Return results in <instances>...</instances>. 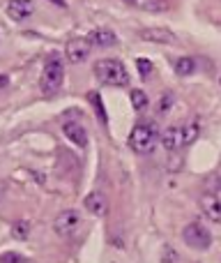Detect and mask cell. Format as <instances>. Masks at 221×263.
<instances>
[{"instance_id": "1", "label": "cell", "mask_w": 221, "mask_h": 263, "mask_svg": "<svg viewBox=\"0 0 221 263\" xmlns=\"http://www.w3.org/2000/svg\"><path fill=\"white\" fill-rule=\"evenodd\" d=\"M95 77L99 79L104 86L122 88L129 83V72L117 58H104L95 65Z\"/></svg>"}, {"instance_id": "2", "label": "cell", "mask_w": 221, "mask_h": 263, "mask_svg": "<svg viewBox=\"0 0 221 263\" xmlns=\"http://www.w3.org/2000/svg\"><path fill=\"white\" fill-rule=\"evenodd\" d=\"M65 81V65L63 60L55 55V58H49L44 65V72H42V79H39V90L44 95H55L60 90Z\"/></svg>"}, {"instance_id": "3", "label": "cell", "mask_w": 221, "mask_h": 263, "mask_svg": "<svg viewBox=\"0 0 221 263\" xmlns=\"http://www.w3.org/2000/svg\"><path fill=\"white\" fill-rule=\"evenodd\" d=\"M157 139H159V132H157V125L154 123L136 125L129 134V148L134 150L136 155H148V153H152Z\"/></svg>"}, {"instance_id": "4", "label": "cell", "mask_w": 221, "mask_h": 263, "mask_svg": "<svg viewBox=\"0 0 221 263\" xmlns=\"http://www.w3.org/2000/svg\"><path fill=\"white\" fill-rule=\"evenodd\" d=\"M182 240H185L191 250H208V247L212 245V233L200 222H191L182 229Z\"/></svg>"}, {"instance_id": "5", "label": "cell", "mask_w": 221, "mask_h": 263, "mask_svg": "<svg viewBox=\"0 0 221 263\" xmlns=\"http://www.w3.org/2000/svg\"><path fill=\"white\" fill-rule=\"evenodd\" d=\"M78 227H81V215H78V210H63L53 222V231L63 238L74 236Z\"/></svg>"}, {"instance_id": "6", "label": "cell", "mask_w": 221, "mask_h": 263, "mask_svg": "<svg viewBox=\"0 0 221 263\" xmlns=\"http://www.w3.org/2000/svg\"><path fill=\"white\" fill-rule=\"evenodd\" d=\"M140 40L150 44H177V35L168 28H145L140 30Z\"/></svg>"}, {"instance_id": "7", "label": "cell", "mask_w": 221, "mask_h": 263, "mask_svg": "<svg viewBox=\"0 0 221 263\" xmlns=\"http://www.w3.org/2000/svg\"><path fill=\"white\" fill-rule=\"evenodd\" d=\"M65 55H67L69 63L81 65V63H86L88 55H90V44H88L86 40H72L65 46Z\"/></svg>"}, {"instance_id": "8", "label": "cell", "mask_w": 221, "mask_h": 263, "mask_svg": "<svg viewBox=\"0 0 221 263\" xmlns=\"http://www.w3.org/2000/svg\"><path fill=\"white\" fill-rule=\"evenodd\" d=\"M63 134L67 136L74 145H78V148H86L88 145V132L78 120H67V123L63 125Z\"/></svg>"}, {"instance_id": "9", "label": "cell", "mask_w": 221, "mask_h": 263, "mask_svg": "<svg viewBox=\"0 0 221 263\" xmlns=\"http://www.w3.org/2000/svg\"><path fill=\"white\" fill-rule=\"evenodd\" d=\"M88 44L92 46H99V49H109V46H115L117 44V35L111 30V28H97L88 35Z\"/></svg>"}, {"instance_id": "10", "label": "cell", "mask_w": 221, "mask_h": 263, "mask_svg": "<svg viewBox=\"0 0 221 263\" xmlns=\"http://www.w3.org/2000/svg\"><path fill=\"white\" fill-rule=\"evenodd\" d=\"M83 205H86V210H90L95 217H104V215L109 213V201H106V196L102 194V192H90V194L83 199Z\"/></svg>"}, {"instance_id": "11", "label": "cell", "mask_w": 221, "mask_h": 263, "mask_svg": "<svg viewBox=\"0 0 221 263\" xmlns=\"http://www.w3.org/2000/svg\"><path fill=\"white\" fill-rule=\"evenodd\" d=\"M200 208H203V215L212 222H221V199L214 194H203L200 196Z\"/></svg>"}, {"instance_id": "12", "label": "cell", "mask_w": 221, "mask_h": 263, "mask_svg": "<svg viewBox=\"0 0 221 263\" xmlns=\"http://www.w3.org/2000/svg\"><path fill=\"white\" fill-rule=\"evenodd\" d=\"M32 12H35V5L28 0H9L7 3V14L14 21H26Z\"/></svg>"}, {"instance_id": "13", "label": "cell", "mask_w": 221, "mask_h": 263, "mask_svg": "<svg viewBox=\"0 0 221 263\" xmlns=\"http://www.w3.org/2000/svg\"><path fill=\"white\" fill-rule=\"evenodd\" d=\"M162 143H164V148L171 150V153L180 150L182 145H185V139H182V127H168L162 134Z\"/></svg>"}, {"instance_id": "14", "label": "cell", "mask_w": 221, "mask_h": 263, "mask_svg": "<svg viewBox=\"0 0 221 263\" xmlns=\"http://www.w3.org/2000/svg\"><path fill=\"white\" fill-rule=\"evenodd\" d=\"M173 69H175L177 77H189V74L196 72V60L189 58V55H185V58H177L175 63H173Z\"/></svg>"}, {"instance_id": "15", "label": "cell", "mask_w": 221, "mask_h": 263, "mask_svg": "<svg viewBox=\"0 0 221 263\" xmlns=\"http://www.w3.org/2000/svg\"><path fill=\"white\" fill-rule=\"evenodd\" d=\"M131 7H138V9H145V12H164L166 9V3L162 0H131Z\"/></svg>"}, {"instance_id": "16", "label": "cell", "mask_w": 221, "mask_h": 263, "mask_svg": "<svg viewBox=\"0 0 221 263\" xmlns=\"http://www.w3.org/2000/svg\"><path fill=\"white\" fill-rule=\"evenodd\" d=\"M198 134H200V127H198V123H189V125H185L182 127V139H185V145H191L196 139H198Z\"/></svg>"}, {"instance_id": "17", "label": "cell", "mask_w": 221, "mask_h": 263, "mask_svg": "<svg viewBox=\"0 0 221 263\" xmlns=\"http://www.w3.org/2000/svg\"><path fill=\"white\" fill-rule=\"evenodd\" d=\"M129 97H131V106H134L136 111H140V109H145V106H148V95H145L143 90H138V88H136V90H131Z\"/></svg>"}, {"instance_id": "18", "label": "cell", "mask_w": 221, "mask_h": 263, "mask_svg": "<svg viewBox=\"0 0 221 263\" xmlns=\"http://www.w3.org/2000/svg\"><path fill=\"white\" fill-rule=\"evenodd\" d=\"M88 100H90V104L95 106L97 118H99L102 123H106V111H104V104H102V97L97 95V92H90V95H88Z\"/></svg>"}, {"instance_id": "19", "label": "cell", "mask_w": 221, "mask_h": 263, "mask_svg": "<svg viewBox=\"0 0 221 263\" xmlns=\"http://www.w3.org/2000/svg\"><path fill=\"white\" fill-rule=\"evenodd\" d=\"M136 67H138V74H140V77L148 79L150 74H152L154 65H152V60H150V58H138V60H136Z\"/></svg>"}, {"instance_id": "20", "label": "cell", "mask_w": 221, "mask_h": 263, "mask_svg": "<svg viewBox=\"0 0 221 263\" xmlns=\"http://www.w3.org/2000/svg\"><path fill=\"white\" fill-rule=\"evenodd\" d=\"M171 106H173V95H171V92H164V95L159 97V106H157V114H159V116L168 114V111H171Z\"/></svg>"}, {"instance_id": "21", "label": "cell", "mask_w": 221, "mask_h": 263, "mask_svg": "<svg viewBox=\"0 0 221 263\" xmlns=\"http://www.w3.org/2000/svg\"><path fill=\"white\" fill-rule=\"evenodd\" d=\"M28 233H30V224H28V222H16V224H14V231H12L14 238L23 240V238H28Z\"/></svg>"}, {"instance_id": "22", "label": "cell", "mask_w": 221, "mask_h": 263, "mask_svg": "<svg viewBox=\"0 0 221 263\" xmlns=\"http://www.w3.org/2000/svg\"><path fill=\"white\" fill-rule=\"evenodd\" d=\"M0 263H28V259L18 252H5V254H0Z\"/></svg>"}, {"instance_id": "23", "label": "cell", "mask_w": 221, "mask_h": 263, "mask_svg": "<svg viewBox=\"0 0 221 263\" xmlns=\"http://www.w3.org/2000/svg\"><path fill=\"white\" fill-rule=\"evenodd\" d=\"M162 259H164V263H175V261H177V254L173 252L171 245H166V250H164V256H162Z\"/></svg>"}, {"instance_id": "24", "label": "cell", "mask_w": 221, "mask_h": 263, "mask_svg": "<svg viewBox=\"0 0 221 263\" xmlns=\"http://www.w3.org/2000/svg\"><path fill=\"white\" fill-rule=\"evenodd\" d=\"M9 86V77L7 74H0V88H7Z\"/></svg>"}, {"instance_id": "25", "label": "cell", "mask_w": 221, "mask_h": 263, "mask_svg": "<svg viewBox=\"0 0 221 263\" xmlns=\"http://www.w3.org/2000/svg\"><path fill=\"white\" fill-rule=\"evenodd\" d=\"M3 194H5V182H0V199H3Z\"/></svg>"}]
</instances>
